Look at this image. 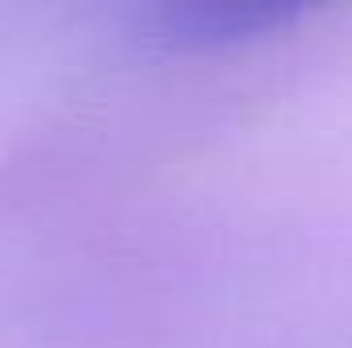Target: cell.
I'll return each mask as SVG.
<instances>
[{
	"instance_id": "cell-1",
	"label": "cell",
	"mask_w": 352,
	"mask_h": 348,
	"mask_svg": "<svg viewBox=\"0 0 352 348\" xmlns=\"http://www.w3.org/2000/svg\"><path fill=\"white\" fill-rule=\"evenodd\" d=\"M295 17L299 8L266 4V0H176V4L140 8L144 33L176 50H221V45L270 37Z\"/></svg>"
}]
</instances>
